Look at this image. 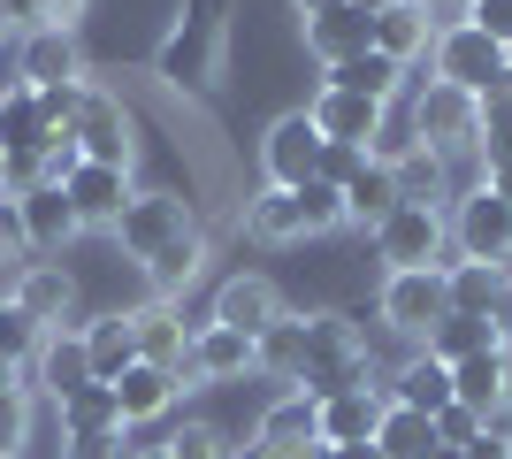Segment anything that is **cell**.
<instances>
[{
  "label": "cell",
  "instance_id": "56",
  "mask_svg": "<svg viewBox=\"0 0 512 459\" xmlns=\"http://www.w3.org/2000/svg\"><path fill=\"white\" fill-rule=\"evenodd\" d=\"M428 8H436V16H444V23H451V16H467L474 0H428Z\"/></svg>",
  "mask_w": 512,
  "mask_h": 459
},
{
  "label": "cell",
  "instance_id": "21",
  "mask_svg": "<svg viewBox=\"0 0 512 459\" xmlns=\"http://www.w3.org/2000/svg\"><path fill=\"white\" fill-rule=\"evenodd\" d=\"M77 337H85L92 383H115L123 368H138V322H130V306H107L92 322H77Z\"/></svg>",
  "mask_w": 512,
  "mask_h": 459
},
{
  "label": "cell",
  "instance_id": "36",
  "mask_svg": "<svg viewBox=\"0 0 512 459\" xmlns=\"http://www.w3.org/2000/svg\"><path fill=\"white\" fill-rule=\"evenodd\" d=\"M62 421V437H100V429H123V406H115V383H85V391H69L54 406Z\"/></svg>",
  "mask_w": 512,
  "mask_h": 459
},
{
  "label": "cell",
  "instance_id": "57",
  "mask_svg": "<svg viewBox=\"0 0 512 459\" xmlns=\"http://www.w3.org/2000/svg\"><path fill=\"white\" fill-rule=\"evenodd\" d=\"M344 8H352V16H383L390 0H344Z\"/></svg>",
  "mask_w": 512,
  "mask_h": 459
},
{
  "label": "cell",
  "instance_id": "18",
  "mask_svg": "<svg viewBox=\"0 0 512 459\" xmlns=\"http://www.w3.org/2000/svg\"><path fill=\"white\" fill-rule=\"evenodd\" d=\"M436 31H444V16L428 8V0H390L383 16H375V54H390L398 69H413L436 46Z\"/></svg>",
  "mask_w": 512,
  "mask_h": 459
},
{
  "label": "cell",
  "instance_id": "22",
  "mask_svg": "<svg viewBox=\"0 0 512 459\" xmlns=\"http://www.w3.org/2000/svg\"><path fill=\"white\" fill-rule=\"evenodd\" d=\"M444 299H451V314H505V299H512V268H497V261H444Z\"/></svg>",
  "mask_w": 512,
  "mask_h": 459
},
{
  "label": "cell",
  "instance_id": "12",
  "mask_svg": "<svg viewBox=\"0 0 512 459\" xmlns=\"http://www.w3.org/2000/svg\"><path fill=\"white\" fill-rule=\"evenodd\" d=\"M291 306H283V291L260 276V268H237V276H222L214 284V314L207 322H222V329H237V337H260V329H276Z\"/></svg>",
  "mask_w": 512,
  "mask_h": 459
},
{
  "label": "cell",
  "instance_id": "29",
  "mask_svg": "<svg viewBox=\"0 0 512 459\" xmlns=\"http://www.w3.org/2000/svg\"><path fill=\"white\" fill-rule=\"evenodd\" d=\"M253 375H268V383H283V391L306 375V314H283L276 329L253 337Z\"/></svg>",
  "mask_w": 512,
  "mask_h": 459
},
{
  "label": "cell",
  "instance_id": "49",
  "mask_svg": "<svg viewBox=\"0 0 512 459\" xmlns=\"http://www.w3.org/2000/svg\"><path fill=\"white\" fill-rule=\"evenodd\" d=\"M230 459H321V444H245Z\"/></svg>",
  "mask_w": 512,
  "mask_h": 459
},
{
  "label": "cell",
  "instance_id": "30",
  "mask_svg": "<svg viewBox=\"0 0 512 459\" xmlns=\"http://www.w3.org/2000/svg\"><path fill=\"white\" fill-rule=\"evenodd\" d=\"M505 345V329L490 322V314H444V322L428 329V345H413V352H436L444 368H459V360H474V352H497Z\"/></svg>",
  "mask_w": 512,
  "mask_h": 459
},
{
  "label": "cell",
  "instance_id": "63",
  "mask_svg": "<svg viewBox=\"0 0 512 459\" xmlns=\"http://www.w3.org/2000/svg\"><path fill=\"white\" fill-rule=\"evenodd\" d=\"M0 31H8V23H0Z\"/></svg>",
  "mask_w": 512,
  "mask_h": 459
},
{
  "label": "cell",
  "instance_id": "59",
  "mask_svg": "<svg viewBox=\"0 0 512 459\" xmlns=\"http://www.w3.org/2000/svg\"><path fill=\"white\" fill-rule=\"evenodd\" d=\"M130 459H169V444H138V452H130Z\"/></svg>",
  "mask_w": 512,
  "mask_h": 459
},
{
  "label": "cell",
  "instance_id": "46",
  "mask_svg": "<svg viewBox=\"0 0 512 459\" xmlns=\"http://www.w3.org/2000/svg\"><path fill=\"white\" fill-rule=\"evenodd\" d=\"M367 169V146H329V138H321V184H352V176Z\"/></svg>",
  "mask_w": 512,
  "mask_h": 459
},
{
  "label": "cell",
  "instance_id": "28",
  "mask_svg": "<svg viewBox=\"0 0 512 459\" xmlns=\"http://www.w3.org/2000/svg\"><path fill=\"white\" fill-rule=\"evenodd\" d=\"M383 391H390V406H413V414H428V421H436V414L451 406V368L436 360V352H413V360H406L398 375H390Z\"/></svg>",
  "mask_w": 512,
  "mask_h": 459
},
{
  "label": "cell",
  "instance_id": "27",
  "mask_svg": "<svg viewBox=\"0 0 512 459\" xmlns=\"http://www.w3.org/2000/svg\"><path fill=\"white\" fill-rule=\"evenodd\" d=\"M375 46V16H352V8H329V16H306V54H314L321 69L352 62V54H367Z\"/></svg>",
  "mask_w": 512,
  "mask_h": 459
},
{
  "label": "cell",
  "instance_id": "7",
  "mask_svg": "<svg viewBox=\"0 0 512 459\" xmlns=\"http://www.w3.org/2000/svg\"><path fill=\"white\" fill-rule=\"evenodd\" d=\"M451 314L444 299V268H390L383 291H375V322L390 329V337H413V345H428V329Z\"/></svg>",
  "mask_w": 512,
  "mask_h": 459
},
{
  "label": "cell",
  "instance_id": "14",
  "mask_svg": "<svg viewBox=\"0 0 512 459\" xmlns=\"http://www.w3.org/2000/svg\"><path fill=\"white\" fill-rule=\"evenodd\" d=\"M16 222H23V253H39V261H62L69 245H77V207H69L62 184H39V192L16 199Z\"/></svg>",
  "mask_w": 512,
  "mask_h": 459
},
{
  "label": "cell",
  "instance_id": "41",
  "mask_svg": "<svg viewBox=\"0 0 512 459\" xmlns=\"http://www.w3.org/2000/svg\"><path fill=\"white\" fill-rule=\"evenodd\" d=\"M77 16H85V0H0V23L8 31H77Z\"/></svg>",
  "mask_w": 512,
  "mask_h": 459
},
{
  "label": "cell",
  "instance_id": "35",
  "mask_svg": "<svg viewBox=\"0 0 512 459\" xmlns=\"http://www.w3.org/2000/svg\"><path fill=\"white\" fill-rule=\"evenodd\" d=\"M46 146H54V123L39 115V92L16 85L0 100V153H46Z\"/></svg>",
  "mask_w": 512,
  "mask_h": 459
},
{
  "label": "cell",
  "instance_id": "61",
  "mask_svg": "<svg viewBox=\"0 0 512 459\" xmlns=\"http://www.w3.org/2000/svg\"><path fill=\"white\" fill-rule=\"evenodd\" d=\"M0 176H8V153H0ZM0 199H8V192H0Z\"/></svg>",
  "mask_w": 512,
  "mask_h": 459
},
{
  "label": "cell",
  "instance_id": "40",
  "mask_svg": "<svg viewBox=\"0 0 512 459\" xmlns=\"http://www.w3.org/2000/svg\"><path fill=\"white\" fill-rule=\"evenodd\" d=\"M39 345H46V329L31 322L16 299H0V360H8L16 375H31V368H39Z\"/></svg>",
  "mask_w": 512,
  "mask_h": 459
},
{
  "label": "cell",
  "instance_id": "1",
  "mask_svg": "<svg viewBox=\"0 0 512 459\" xmlns=\"http://www.w3.org/2000/svg\"><path fill=\"white\" fill-rule=\"evenodd\" d=\"M299 391L314 398H344V391H383V368L367 352V329L352 314H306V375Z\"/></svg>",
  "mask_w": 512,
  "mask_h": 459
},
{
  "label": "cell",
  "instance_id": "37",
  "mask_svg": "<svg viewBox=\"0 0 512 459\" xmlns=\"http://www.w3.org/2000/svg\"><path fill=\"white\" fill-rule=\"evenodd\" d=\"M390 176H398V199H413V207H444V199H459V192H451V161H444V153H428V146H413Z\"/></svg>",
  "mask_w": 512,
  "mask_h": 459
},
{
  "label": "cell",
  "instance_id": "10",
  "mask_svg": "<svg viewBox=\"0 0 512 459\" xmlns=\"http://www.w3.org/2000/svg\"><path fill=\"white\" fill-rule=\"evenodd\" d=\"M260 176H268L276 192H299V184L321 176V131H314V115H306V108L268 123V138H260Z\"/></svg>",
  "mask_w": 512,
  "mask_h": 459
},
{
  "label": "cell",
  "instance_id": "6",
  "mask_svg": "<svg viewBox=\"0 0 512 459\" xmlns=\"http://www.w3.org/2000/svg\"><path fill=\"white\" fill-rule=\"evenodd\" d=\"M428 77H444V85H459V92H482L505 77V46L482 31L474 16H451L444 31H436V46H428Z\"/></svg>",
  "mask_w": 512,
  "mask_h": 459
},
{
  "label": "cell",
  "instance_id": "4",
  "mask_svg": "<svg viewBox=\"0 0 512 459\" xmlns=\"http://www.w3.org/2000/svg\"><path fill=\"white\" fill-rule=\"evenodd\" d=\"M406 115H413V138H421L428 153H444V161H467V153L482 146V100L459 92V85H444V77L413 85Z\"/></svg>",
  "mask_w": 512,
  "mask_h": 459
},
{
  "label": "cell",
  "instance_id": "33",
  "mask_svg": "<svg viewBox=\"0 0 512 459\" xmlns=\"http://www.w3.org/2000/svg\"><path fill=\"white\" fill-rule=\"evenodd\" d=\"M199 268H207V230H184L176 245H161V253L146 261L153 299H184V291L199 284Z\"/></svg>",
  "mask_w": 512,
  "mask_h": 459
},
{
  "label": "cell",
  "instance_id": "24",
  "mask_svg": "<svg viewBox=\"0 0 512 459\" xmlns=\"http://www.w3.org/2000/svg\"><path fill=\"white\" fill-rule=\"evenodd\" d=\"M23 383H39L54 406H62L69 391H85L92 383V360H85V337L77 329H46V345H39V368L23 375Z\"/></svg>",
  "mask_w": 512,
  "mask_h": 459
},
{
  "label": "cell",
  "instance_id": "48",
  "mask_svg": "<svg viewBox=\"0 0 512 459\" xmlns=\"http://www.w3.org/2000/svg\"><path fill=\"white\" fill-rule=\"evenodd\" d=\"M467 16H474V23H482V31H490V39H497V46H505V39H512V0H474Z\"/></svg>",
  "mask_w": 512,
  "mask_h": 459
},
{
  "label": "cell",
  "instance_id": "2",
  "mask_svg": "<svg viewBox=\"0 0 512 459\" xmlns=\"http://www.w3.org/2000/svg\"><path fill=\"white\" fill-rule=\"evenodd\" d=\"M222 46H230V0H184L153 54V77L176 92H207L222 77Z\"/></svg>",
  "mask_w": 512,
  "mask_h": 459
},
{
  "label": "cell",
  "instance_id": "50",
  "mask_svg": "<svg viewBox=\"0 0 512 459\" xmlns=\"http://www.w3.org/2000/svg\"><path fill=\"white\" fill-rule=\"evenodd\" d=\"M0 253H23V222H16V199H0Z\"/></svg>",
  "mask_w": 512,
  "mask_h": 459
},
{
  "label": "cell",
  "instance_id": "15",
  "mask_svg": "<svg viewBox=\"0 0 512 459\" xmlns=\"http://www.w3.org/2000/svg\"><path fill=\"white\" fill-rule=\"evenodd\" d=\"M16 85L46 92V85H85V46H77V31H23L16 46Z\"/></svg>",
  "mask_w": 512,
  "mask_h": 459
},
{
  "label": "cell",
  "instance_id": "23",
  "mask_svg": "<svg viewBox=\"0 0 512 459\" xmlns=\"http://www.w3.org/2000/svg\"><path fill=\"white\" fill-rule=\"evenodd\" d=\"M383 406H390V391H344V398H321L314 444H375V429H383Z\"/></svg>",
  "mask_w": 512,
  "mask_h": 459
},
{
  "label": "cell",
  "instance_id": "16",
  "mask_svg": "<svg viewBox=\"0 0 512 459\" xmlns=\"http://www.w3.org/2000/svg\"><path fill=\"white\" fill-rule=\"evenodd\" d=\"M8 299H16L39 329H77V276H69L62 261H23Z\"/></svg>",
  "mask_w": 512,
  "mask_h": 459
},
{
  "label": "cell",
  "instance_id": "32",
  "mask_svg": "<svg viewBox=\"0 0 512 459\" xmlns=\"http://www.w3.org/2000/svg\"><path fill=\"white\" fill-rule=\"evenodd\" d=\"M321 85H337V92H360V100H398V92H406V69L390 62V54H375V46H367V54H352V62H337V69H321Z\"/></svg>",
  "mask_w": 512,
  "mask_h": 459
},
{
  "label": "cell",
  "instance_id": "44",
  "mask_svg": "<svg viewBox=\"0 0 512 459\" xmlns=\"http://www.w3.org/2000/svg\"><path fill=\"white\" fill-rule=\"evenodd\" d=\"M130 429H100V437H62V459H130Z\"/></svg>",
  "mask_w": 512,
  "mask_h": 459
},
{
  "label": "cell",
  "instance_id": "62",
  "mask_svg": "<svg viewBox=\"0 0 512 459\" xmlns=\"http://www.w3.org/2000/svg\"><path fill=\"white\" fill-rule=\"evenodd\" d=\"M428 459H459V452H428Z\"/></svg>",
  "mask_w": 512,
  "mask_h": 459
},
{
  "label": "cell",
  "instance_id": "54",
  "mask_svg": "<svg viewBox=\"0 0 512 459\" xmlns=\"http://www.w3.org/2000/svg\"><path fill=\"white\" fill-rule=\"evenodd\" d=\"M482 184H490V192H497V199H505V207H512V169H490V176H482Z\"/></svg>",
  "mask_w": 512,
  "mask_h": 459
},
{
  "label": "cell",
  "instance_id": "42",
  "mask_svg": "<svg viewBox=\"0 0 512 459\" xmlns=\"http://www.w3.org/2000/svg\"><path fill=\"white\" fill-rule=\"evenodd\" d=\"M161 444H169V459H230L237 452V444L222 437V421H176Z\"/></svg>",
  "mask_w": 512,
  "mask_h": 459
},
{
  "label": "cell",
  "instance_id": "45",
  "mask_svg": "<svg viewBox=\"0 0 512 459\" xmlns=\"http://www.w3.org/2000/svg\"><path fill=\"white\" fill-rule=\"evenodd\" d=\"M482 437V414H474V406H459V398H451L444 414H436V444H444V452H459V444H474Z\"/></svg>",
  "mask_w": 512,
  "mask_h": 459
},
{
  "label": "cell",
  "instance_id": "47",
  "mask_svg": "<svg viewBox=\"0 0 512 459\" xmlns=\"http://www.w3.org/2000/svg\"><path fill=\"white\" fill-rule=\"evenodd\" d=\"M77 100H85V85H46L39 92V115L54 123V131H69V123H77Z\"/></svg>",
  "mask_w": 512,
  "mask_h": 459
},
{
  "label": "cell",
  "instance_id": "20",
  "mask_svg": "<svg viewBox=\"0 0 512 459\" xmlns=\"http://www.w3.org/2000/svg\"><path fill=\"white\" fill-rule=\"evenodd\" d=\"M306 115H314V131L329 146H367V138L383 131V100H360V92H337V85H321L306 100Z\"/></svg>",
  "mask_w": 512,
  "mask_h": 459
},
{
  "label": "cell",
  "instance_id": "55",
  "mask_svg": "<svg viewBox=\"0 0 512 459\" xmlns=\"http://www.w3.org/2000/svg\"><path fill=\"white\" fill-rule=\"evenodd\" d=\"M291 8H299V23H306V16H329V8H344V0H291Z\"/></svg>",
  "mask_w": 512,
  "mask_h": 459
},
{
  "label": "cell",
  "instance_id": "34",
  "mask_svg": "<svg viewBox=\"0 0 512 459\" xmlns=\"http://www.w3.org/2000/svg\"><path fill=\"white\" fill-rule=\"evenodd\" d=\"M314 421H321V406L291 383V391H276L268 406H260V421H253V444H314Z\"/></svg>",
  "mask_w": 512,
  "mask_h": 459
},
{
  "label": "cell",
  "instance_id": "3",
  "mask_svg": "<svg viewBox=\"0 0 512 459\" xmlns=\"http://www.w3.org/2000/svg\"><path fill=\"white\" fill-rule=\"evenodd\" d=\"M329 230H344V192L337 184H299V192H253V207H245V238L253 245H306V238H329Z\"/></svg>",
  "mask_w": 512,
  "mask_h": 459
},
{
  "label": "cell",
  "instance_id": "43",
  "mask_svg": "<svg viewBox=\"0 0 512 459\" xmlns=\"http://www.w3.org/2000/svg\"><path fill=\"white\" fill-rule=\"evenodd\" d=\"M31 444V391H0V459H23Z\"/></svg>",
  "mask_w": 512,
  "mask_h": 459
},
{
  "label": "cell",
  "instance_id": "58",
  "mask_svg": "<svg viewBox=\"0 0 512 459\" xmlns=\"http://www.w3.org/2000/svg\"><path fill=\"white\" fill-rule=\"evenodd\" d=\"M0 391H31V383H23V375L8 368V360H0Z\"/></svg>",
  "mask_w": 512,
  "mask_h": 459
},
{
  "label": "cell",
  "instance_id": "25",
  "mask_svg": "<svg viewBox=\"0 0 512 459\" xmlns=\"http://www.w3.org/2000/svg\"><path fill=\"white\" fill-rule=\"evenodd\" d=\"M253 375V337H237L222 322H199L192 337V383H245Z\"/></svg>",
  "mask_w": 512,
  "mask_h": 459
},
{
  "label": "cell",
  "instance_id": "52",
  "mask_svg": "<svg viewBox=\"0 0 512 459\" xmlns=\"http://www.w3.org/2000/svg\"><path fill=\"white\" fill-rule=\"evenodd\" d=\"M482 429H490V437H505V444H512V398H505V406H490V414H482Z\"/></svg>",
  "mask_w": 512,
  "mask_h": 459
},
{
  "label": "cell",
  "instance_id": "26",
  "mask_svg": "<svg viewBox=\"0 0 512 459\" xmlns=\"http://www.w3.org/2000/svg\"><path fill=\"white\" fill-rule=\"evenodd\" d=\"M451 398H459V406H474V414L505 406V398H512V345L459 360V368H451Z\"/></svg>",
  "mask_w": 512,
  "mask_h": 459
},
{
  "label": "cell",
  "instance_id": "51",
  "mask_svg": "<svg viewBox=\"0 0 512 459\" xmlns=\"http://www.w3.org/2000/svg\"><path fill=\"white\" fill-rule=\"evenodd\" d=\"M459 459H512V444H505V437H490V429H482V437H474V444H459Z\"/></svg>",
  "mask_w": 512,
  "mask_h": 459
},
{
  "label": "cell",
  "instance_id": "38",
  "mask_svg": "<svg viewBox=\"0 0 512 459\" xmlns=\"http://www.w3.org/2000/svg\"><path fill=\"white\" fill-rule=\"evenodd\" d=\"M375 452H383V459H428V452H444V444H436V421H428V414H413V406H383Z\"/></svg>",
  "mask_w": 512,
  "mask_h": 459
},
{
  "label": "cell",
  "instance_id": "13",
  "mask_svg": "<svg viewBox=\"0 0 512 459\" xmlns=\"http://www.w3.org/2000/svg\"><path fill=\"white\" fill-rule=\"evenodd\" d=\"M130 322H138V360H153V368H169V375L192 383L199 322H184V306H176V299H146V306H130Z\"/></svg>",
  "mask_w": 512,
  "mask_h": 459
},
{
  "label": "cell",
  "instance_id": "31",
  "mask_svg": "<svg viewBox=\"0 0 512 459\" xmlns=\"http://www.w3.org/2000/svg\"><path fill=\"white\" fill-rule=\"evenodd\" d=\"M390 215H398V176H390L383 161H367V169L352 176V184H344V222L375 238V230H383Z\"/></svg>",
  "mask_w": 512,
  "mask_h": 459
},
{
  "label": "cell",
  "instance_id": "53",
  "mask_svg": "<svg viewBox=\"0 0 512 459\" xmlns=\"http://www.w3.org/2000/svg\"><path fill=\"white\" fill-rule=\"evenodd\" d=\"M321 459H383L375 444H321Z\"/></svg>",
  "mask_w": 512,
  "mask_h": 459
},
{
  "label": "cell",
  "instance_id": "5",
  "mask_svg": "<svg viewBox=\"0 0 512 459\" xmlns=\"http://www.w3.org/2000/svg\"><path fill=\"white\" fill-rule=\"evenodd\" d=\"M444 222H451V261H497V268H512V207L482 184V176L444 207Z\"/></svg>",
  "mask_w": 512,
  "mask_h": 459
},
{
  "label": "cell",
  "instance_id": "8",
  "mask_svg": "<svg viewBox=\"0 0 512 459\" xmlns=\"http://www.w3.org/2000/svg\"><path fill=\"white\" fill-rule=\"evenodd\" d=\"M444 253H451L444 207H413V199H398V215L375 230V261H383V276H390V268H444Z\"/></svg>",
  "mask_w": 512,
  "mask_h": 459
},
{
  "label": "cell",
  "instance_id": "11",
  "mask_svg": "<svg viewBox=\"0 0 512 459\" xmlns=\"http://www.w3.org/2000/svg\"><path fill=\"white\" fill-rule=\"evenodd\" d=\"M69 138H77V153H85V161H115V169H130V161H138V146H130V108H123L107 85H92V77H85V100H77Z\"/></svg>",
  "mask_w": 512,
  "mask_h": 459
},
{
  "label": "cell",
  "instance_id": "9",
  "mask_svg": "<svg viewBox=\"0 0 512 459\" xmlns=\"http://www.w3.org/2000/svg\"><path fill=\"white\" fill-rule=\"evenodd\" d=\"M184 230H199V215H192V199H176V192H130V207H123V222H115V245H123L130 261L146 268L161 245H176Z\"/></svg>",
  "mask_w": 512,
  "mask_h": 459
},
{
  "label": "cell",
  "instance_id": "39",
  "mask_svg": "<svg viewBox=\"0 0 512 459\" xmlns=\"http://www.w3.org/2000/svg\"><path fill=\"white\" fill-rule=\"evenodd\" d=\"M474 161H482V176L512 169V77H497L482 92V146H474Z\"/></svg>",
  "mask_w": 512,
  "mask_h": 459
},
{
  "label": "cell",
  "instance_id": "19",
  "mask_svg": "<svg viewBox=\"0 0 512 459\" xmlns=\"http://www.w3.org/2000/svg\"><path fill=\"white\" fill-rule=\"evenodd\" d=\"M176 398H184V375L153 368V360H138V368L115 375V406H123V429H146V421H169Z\"/></svg>",
  "mask_w": 512,
  "mask_h": 459
},
{
  "label": "cell",
  "instance_id": "17",
  "mask_svg": "<svg viewBox=\"0 0 512 459\" xmlns=\"http://www.w3.org/2000/svg\"><path fill=\"white\" fill-rule=\"evenodd\" d=\"M62 192H69V207H77V222H85V230H115V222H123V207H130V169H115V161H85Z\"/></svg>",
  "mask_w": 512,
  "mask_h": 459
},
{
  "label": "cell",
  "instance_id": "60",
  "mask_svg": "<svg viewBox=\"0 0 512 459\" xmlns=\"http://www.w3.org/2000/svg\"><path fill=\"white\" fill-rule=\"evenodd\" d=\"M505 77H512V39H505Z\"/></svg>",
  "mask_w": 512,
  "mask_h": 459
}]
</instances>
